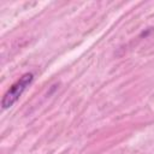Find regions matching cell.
<instances>
[{
    "instance_id": "obj_1",
    "label": "cell",
    "mask_w": 154,
    "mask_h": 154,
    "mask_svg": "<svg viewBox=\"0 0 154 154\" xmlns=\"http://www.w3.org/2000/svg\"><path fill=\"white\" fill-rule=\"evenodd\" d=\"M34 81V75L31 72H25L23 73L10 88L5 93L2 100H1V107L2 109L10 108L12 107L18 99L22 96V94L25 91V89L31 84V82Z\"/></svg>"
}]
</instances>
